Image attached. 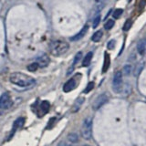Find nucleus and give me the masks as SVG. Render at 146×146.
I'll use <instances>...</instances> for the list:
<instances>
[{
  "label": "nucleus",
  "instance_id": "14",
  "mask_svg": "<svg viewBox=\"0 0 146 146\" xmlns=\"http://www.w3.org/2000/svg\"><path fill=\"white\" fill-rule=\"evenodd\" d=\"M49 110V102H47V100H43L40 104V111H42V115L43 114H46Z\"/></svg>",
  "mask_w": 146,
  "mask_h": 146
},
{
  "label": "nucleus",
  "instance_id": "7",
  "mask_svg": "<svg viewBox=\"0 0 146 146\" xmlns=\"http://www.w3.org/2000/svg\"><path fill=\"white\" fill-rule=\"evenodd\" d=\"M49 58L47 54H41L39 56L36 58V63L39 68H45L47 67L48 64H49Z\"/></svg>",
  "mask_w": 146,
  "mask_h": 146
},
{
  "label": "nucleus",
  "instance_id": "16",
  "mask_svg": "<svg viewBox=\"0 0 146 146\" xmlns=\"http://www.w3.org/2000/svg\"><path fill=\"white\" fill-rule=\"evenodd\" d=\"M102 38V31L99 30L97 32H95V33L93 34V36H91V40L94 41V42H99Z\"/></svg>",
  "mask_w": 146,
  "mask_h": 146
},
{
  "label": "nucleus",
  "instance_id": "21",
  "mask_svg": "<svg viewBox=\"0 0 146 146\" xmlns=\"http://www.w3.org/2000/svg\"><path fill=\"white\" fill-rule=\"evenodd\" d=\"M81 57H82V53H81V52H78V53L76 54V56H75V58H74V60H73V67H74L77 63H79V62H80Z\"/></svg>",
  "mask_w": 146,
  "mask_h": 146
},
{
  "label": "nucleus",
  "instance_id": "20",
  "mask_svg": "<svg viewBox=\"0 0 146 146\" xmlns=\"http://www.w3.org/2000/svg\"><path fill=\"white\" fill-rule=\"evenodd\" d=\"M131 25H132V22L131 19H127L126 22L124 23V26H123V30L124 31H128V30H130V29L131 27Z\"/></svg>",
  "mask_w": 146,
  "mask_h": 146
},
{
  "label": "nucleus",
  "instance_id": "10",
  "mask_svg": "<svg viewBox=\"0 0 146 146\" xmlns=\"http://www.w3.org/2000/svg\"><path fill=\"white\" fill-rule=\"evenodd\" d=\"M25 123V118H18L17 119V120L15 121V122H14V125H13V130H12V132L10 136H9V138L14 134V132H15L17 129H19V128H21L23 125H24Z\"/></svg>",
  "mask_w": 146,
  "mask_h": 146
},
{
  "label": "nucleus",
  "instance_id": "13",
  "mask_svg": "<svg viewBox=\"0 0 146 146\" xmlns=\"http://www.w3.org/2000/svg\"><path fill=\"white\" fill-rule=\"evenodd\" d=\"M110 65H111V58H110L109 54L105 52L104 54V63H103V67H102V72L105 73L108 68H110Z\"/></svg>",
  "mask_w": 146,
  "mask_h": 146
},
{
  "label": "nucleus",
  "instance_id": "6",
  "mask_svg": "<svg viewBox=\"0 0 146 146\" xmlns=\"http://www.w3.org/2000/svg\"><path fill=\"white\" fill-rule=\"evenodd\" d=\"M108 102V96L103 93V94H100V96H98L97 98L95 99L94 102L92 104V108L93 110H99L100 107L102 106V105H104L105 103H106Z\"/></svg>",
  "mask_w": 146,
  "mask_h": 146
},
{
  "label": "nucleus",
  "instance_id": "3",
  "mask_svg": "<svg viewBox=\"0 0 146 146\" xmlns=\"http://www.w3.org/2000/svg\"><path fill=\"white\" fill-rule=\"evenodd\" d=\"M91 131H92V119L90 117H87L81 127V134L85 140H90L91 137Z\"/></svg>",
  "mask_w": 146,
  "mask_h": 146
},
{
  "label": "nucleus",
  "instance_id": "12",
  "mask_svg": "<svg viewBox=\"0 0 146 146\" xmlns=\"http://www.w3.org/2000/svg\"><path fill=\"white\" fill-rule=\"evenodd\" d=\"M84 100H85V99L82 98V97L78 99L74 102V104H73V106H72V112H77L78 111H79V110L80 109V107H81V105L83 104Z\"/></svg>",
  "mask_w": 146,
  "mask_h": 146
},
{
  "label": "nucleus",
  "instance_id": "8",
  "mask_svg": "<svg viewBox=\"0 0 146 146\" xmlns=\"http://www.w3.org/2000/svg\"><path fill=\"white\" fill-rule=\"evenodd\" d=\"M77 86V82H76V80L75 78H72V79L68 80L65 85L63 86V91L64 92H70V91L73 90Z\"/></svg>",
  "mask_w": 146,
  "mask_h": 146
},
{
  "label": "nucleus",
  "instance_id": "15",
  "mask_svg": "<svg viewBox=\"0 0 146 146\" xmlns=\"http://www.w3.org/2000/svg\"><path fill=\"white\" fill-rule=\"evenodd\" d=\"M92 52H89L88 54L86 55L84 59H83V62H82V66H84V67H87V66H89L90 65V63L91 61V58H92Z\"/></svg>",
  "mask_w": 146,
  "mask_h": 146
},
{
  "label": "nucleus",
  "instance_id": "28",
  "mask_svg": "<svg viewBox=\"0 0 146 146\" xmlns=\"http://www.w3.org/2000/svg\"><path fill=\"white\" fill-rule=\"evenodd\" d=\"M58 146H67V144L64 143V141H60V143L58 144Z\"/></svg>",
  "mask_w": 146,
  "mask_h": 146
},
{
  "label": "nucleus",
  "instance_id": "9",
  "mask_svg": "<svg viewBox=\"0 0 146 146\" xmlns=\"http://www.w3.org/2000/svg\"><path fill=\"white\" fill-rule=\"evenodd\" d=\"M88 30H89V26L88 25H85L83 27H82V29L78 33L77 35H75L74 36H71L70 38V40L71 41H79V40H80L83 36L86 35V33L88 32Z\"/></svg>",
  "mask_w": 146,
  "mask_h": 146
},
{
  "label": "nucleus",
  "instance_id": "11",
  "mask_svg": "<svg viewBox=\"0 0 146 146\" xmlns=\"http://www.w3.org/2000/svg\"><path fill=\"white\" fill-rule=\"evenodd\" d=\"M137 50L140 55H144L146 53V39H141L137 44Z\"/></svg>",
  "mask_w": 146,
  "mask_h": 146
},
{
  "label": "nucleus",
  "instance_id": "17",
  "mask_svg": "<svg viewBox=\"0 0 146 146\" xmlns=\"http://www.w3.org/2000/svg\"><path fill=\"white\" fill-rule=\"evenodd\" d=\"M68 140L70 141L71 143H75L78 141V140H79V136H78V134L75 133V132H71V133L68 135Z\"/></svg>",
  "mask_w": 146,
  "mask_h": 146
},
{
  "label": "nucleus",
  "instance_id": "1",
  "mask_svg": "<svg viewBox=\"0 0 146 146\" xmlns=\"http://www.w3.org/2000/svg\"><path fill=\"white\" fill-rule=\"evenodd\" d=\"M9 80L11 83L17 86L23 87V88H29L35 85L36 80L27 74H24L22 72H14L9 77Z\"/></svg>",
  "mask_w": 146,
  "mask_h": 146
},
{
  "label": "nucleus",
  "instance_id": "29",
  "mask_svg": "<svg viewBox=\"0 0 146 146\" xmlns=\"http://www.w3.org/2000/svg\"><path fill=\"white\" fill-rule=\"evenodd\" d=\"M129 1H130V2H131V0H129Z\"/></svg>",
  "mask_w": 146,
  "mask_h": 146
},
{
  "label": "nucleus",
  "instance_id": "2",
  "mask_svg": "<svg viewBox=\"0 0 146 146\" xmlns=\"http://www.w3.org/2000/svg\"><path fill=\"white\" fill-rule=\"evenodd\" d=\"M68 48H70L68 44L62 40L53 41L50 44V52L54 56H61L68 51Z\"/></svg>",
  "mask_w": 146,
  "mask_h": 146
},
{
  "label": "nucleus",
  "instance_id": "4",
  "mask_svg": "<svg viewBox=\"0 0 146 146\" xmlns=\"http://www.w3.org/2000/svg\"><path fill=\"white\" fill-rule=\"evenodd\" d=\"M112 88L116 93L121 92V88H122V73H121V71H117L115 74H114Z\"/></svg>",
  "mask_w": 146,
  "mask_h": 146
},
{
  "label": "nucleus",
  "instance_id": "26",
  "mask_svg": "<svg viewBox=\"0 0 146 146\" xmlns=\"http://www.w3.org/2000/svg\"><path fill=\"white\" fill-rule=\"evenodd\" d=\"M143 63L137 66V68H136V71H135V76H138V75L140 74L141 71V70H143Z\"/></svg>",
  "mask_w": 146,
  "mask_h": 146
},
{
  "label": "nucleus",
  "instance_id": "23",
  "mask_svg": "<svg viewBox=\"0 0 146 146\" xmlns=\"http://www.w3.org/2000/svg\"><path fill=\"white\" fill-rule=\"evenodd\" d=\"M122 12H123V10H122V9H121V8H118V9H116V10H114V12H113V17L114 18H119L121 16Z\"/></svg>",
  "mask_w": 146,
  "mask_h": 146
},
{
  "label": "nucleus",
  "instance_id": "25",
  "mask_svg": "<svg viewBox=\"0 0 146 146\" xmlns=\"http://www.w3.org/2000/svg\"><path fill=\"white\" fill-rule=\"evenodd\" d=\"M100 16H97L94 19H93V22H92V27H97L100 24Z\"/></svg>",
  "mask_w": 146,
  "mask_h": 146
},
{
  "label": "nucleus",
  "instance_id": "27",
  "mask_svg": "<svg viewBox=\"0 0 146 146\" xmlns=\"http://www.w3.org/2000/svg\"><path fill=\"white\" fill-rule=\"evenodd\" d=\"M108 48L109 49H113L114 48V47H115V40L114 39H112V40H111L110 42L108 43Z\"/></svg>",
  "mask_w": 146,
  "mask_h": 146
},
{
  "label": "nucleus",
  "instance_id": "19",
  "mask_svg": "<svg viewBox=\"0 0 146 146\" xmlns=\"http://www.w3.org/2000/svg\"><path fill=\"white\" fill-rule=\"evenodd\" d=\"M38 68L39 67L38 65V63L33 62V63H31L30 65H29V67H27V70H29V71H31V72H34V71H36V70H38Z\"/></svg>",
  "mask_w": 146,
  "mask_h": 146
},
{
  "label": "nucleus",
  "instance_id": "5",
  "mask_svg": "<svg viewBox=\"0 0 146 146\" xmlns=\"http://www.w3.org/2000/svg\"><path fill=\"white\" fill-rule=\"evenodd\" d=\"M12 100L9 93L5 92L0 97V109H7L11 106Z\"/></svg>",
  "mask_w": 146,
  "mask_h": 146
},
{
  "label": "nucleus",
  "instance_id": "18",
  "mask_svg": "<svg viewBox=\"0 0 146 146\" xmlns=\"http://www.w3.org/2000/svg\"><path fill=\"white\" fill-rule=\"evenodd\" d=\"M114 24H115V22H114V20H112V19H109L106 23H105V25H104L105 29H107V30L111 29L112 27H113V26H114Z\"/></svg>",
  "mask_w": 146,
  "mask_h": 146
},
{
  "label": "nucleus",
  "instance_id": "22",
  "mask_svg": "<svg viewBox=\"0 0 146 146\" xmlns=\"http://www.w3.org/2000/svg\"><path fill=\"white\" fill-rule=\"evenodd\" d=\"M94 88V82H90V83L87 85L86 89L84 90L83 92L84 93H89L90 90H92V89Z\"/></svg>",
  "mask_w": 146,
  "mask_h": 146
},
{
  "label": "nucleus",
  "instance_id": "24",
  "mask_svg": "<svg viewBox=\"0 0 146 146\" xmlns=\"http://www.w3.org/2000/svg\"><path fill=\"white\" fill-rule=\"evenodd\" d=\"M131 72V67L130 65H126L123 68V73H124V75L128 76L130 75V73Z\"/></svg>",
  "mask_w": 146,
  "mask_h": 146
}]
</instances>
